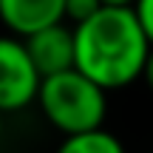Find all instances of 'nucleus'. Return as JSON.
<instances>
[{"label": "nucleus", "instance_id": "nucleus-1", "mask_svg": "<svg viewBox=\"0 0 153 153\" xmlns=\"http://www.w3.org/2000/svg\"><path fill=\"white\" fill-rule=\"evenodd\" d=\"M150 43L131 6H99L74 26V68L102 91H122L139 82Z\"/></svg>", "mask_w": 153, "mask_h": 153}, {"label": "nucleus", "instance_id": "nucleus-2", "mask_svg": "<svg viewBox=\"0 0 153 153\" xmlns=\"http://www.w3.org/2000/svg\"><path fill=\"white\" fill-rule=\"evenodd\" d=\"M34 105L62 136L102 128L108 119V91H102L76 68L43 76Z\"/></svg>", "mask_w": 153, "mask_h": 153}, {"label": "nucleus", "instance_id": "nucleus-3", "mask_svg": "<svg viewBox=\"0 0 153 153\" xmlns=\"http://www.w3.org/2000/svg\"><path fill=\"white\" fill-rule=\"evenodd\" d=\"M40 71L34 68L26 45L14 34H0V111L6 116L34 105L40 88Z\"/></svg>", "mask_w": 153, "mask_h": 153}, {"label": "nucleus", "instance_id": "nucleus-4", "mask_svg": "<svg viewBox=\"0 0 153 153\" xmlns=\"http://www.w3.org/2000/svg\"><path fill=\"white\" fill-rule=\"evenodd\" d=\"M23 45L40 76L74 68V26H68L65 20L31 31L28 37H23Z\"/></svg>", "mask_w": 153, "mask_h": 153}, {"label": "nucleus", "instance_id": "nucleus-5", "mask_svg": "<svg viewBox=\"0 0 153 153\" xmlns=\"http://www.w3.org/2000/svg\"><path fill=\"white\" fill-rule=\"evenodd\" d=\"M60 20L62 0H0V26L20 40Z\"/></svg>", "mask_w": 153, "mask_h": 153}, {"label": "nucleus", "instance_id": "nucleus-6", "mask_svg": "<svg viewBox=\"0 0 153 153\" xmlns=\"http://www.w3.org/2000/svg\"><path fill=\"white\" fill-rule=\"evenodd\" d=\"M54 153H128V148L114 131H108L102 125V128H94V131L62 136V142L57 145Z\"/></svg>", "mask_w": 153, "mask_h": 153}, {"label": "nucleus", "instance_id": "nucleus-7", "mask_svg": "<svg viewBox=\"0 0 153 153\" xmlns=\"http://www.w3.org/2000/svg\"><path fill=\"white\" fill-rule=\"evenodd\" d=\"M99 6H102L99 0H62V20H65L68 26H79L82 20H88V17L99 9Z\"/></svg>", "mask_w": 153, "mask_h": 153}, {"label": "nucleus", "instance_id": "nucleus-8", "mask_svg": "<svg viewBox=\"0 0 153 153\" xmlns=\"http://www.w3.org/2000/svg\"><path fill=\"white\" fill-rule=\"evenodd\" d=\"M133 14H136L139 26H142L145 37H148V43L153 45V0H133Z\"/></svg>", "mask_w": 153, "mask_h": 153}, {"label": "nucleus", "instance_id": "nucleus-9", "mask_svg": "<svg viewBox=\"0 0 153 153\" xmlns=\"http://www.w3.org/2000/svg\"><path fill=\"white\" fill-rule=\"evenodd\" d=\"M139 79L148 85V91L153 94V45L148 51V57H145V65H142V74H139Z\"/></svg>", "mask_w": 153, "mask_h": 153}, {"label": "nucleus", "instance_id": "nucleus-10", "mask_svg": "<svg viewBox=\"0 0 153 153\" xmlns=\"http://www.w3.org/2000/svg\"><path fill=\"white\" fill-rule=\"evenodd\" d=\"M102 6H133V0H99Z\"/></svg>", "mask_w": 153, "mask_h": 153}, {"label": "nucleus", "instance_id": "nucleus-11", "mask_svg": "<svg viewBox=\"0 0 153 153\" xmlns=\"http://www.w3.org/2000/svg\"><path fill=\"white\" fill-rule=\"evenodd\" d=\"M3 133H6V114L0 111V139H3Z\"/></svg>", "mask_w": 153, "mask_h": 153}]
</instances>
